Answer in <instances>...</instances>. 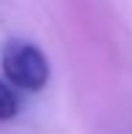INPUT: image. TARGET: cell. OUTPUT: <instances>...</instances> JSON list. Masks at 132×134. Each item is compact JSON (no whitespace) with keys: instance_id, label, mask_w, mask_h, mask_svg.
<instances>
[{"instance_id":"obj_2","label":"cell","mask_w":132,"mask_h":134,"mask_svg":"<svg viewBox=\"0 0 132 134\" xmlns=\"http://www.w3.org/2000/svg\"><path fill=\"white\" fill-rule=\"evenodd\" d=\"M17 112H19L17 88H11L6 80H0V120H11Z\"/></svg>"},{"instance_id":"obj_1","label":"cell","mask_w":132,"mask_h":134,"mask_svg":"<svg viewBox=\"0 0 132 134\" xmlns=\"http://www.w3.org/2000/svg\"><path fill=\"white\" fill-rule=\"evenodd\" d=\"M0 69H3V80L17 90L39 93L50 82V60H47V55L36 44L22 41V38L6 41L3 52H0Z\"/></svg>"}]
</instances>
